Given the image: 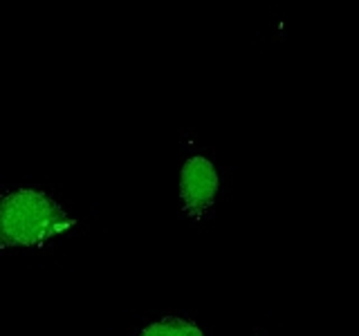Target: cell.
Wrapping results in <instances>:
<instances>
[{
    "label": "cell",
    "mask_w": 359,
    "mask_h": 336,
    "mask_svg": "<svg viewBox=\"0 0 359 336\" xmlns=\"http://www.w3.org/2000/svg\"><path fill=\"white\" fill-rule=\"evenodd\" d=\"M76 220L41 188L20 186L0 190V251L20 246H43Z\"/></svg>",
    "instance_id": "1"
},
{
    "label": "cell",
    "mask_w": 359,
    "mask_h": 336,
    "mask_svg": "<svg viewBox=\"0 0 359 336\" xmlns=\"http://www.w3.org/2000/svg\"><path fill=\"white\" fill-rule=\"evenodd\" d=\"M220 171L211 157L196 153L189 155L177 179L180 211L189 222H205L213 216L220 195Z\"/></svg>",
    "instance_id": "2"
},
{
    "label": "cell",
    "mask_w": 359,
    "mask_h": 336,
    "mask_svg": "<svg viewBox=\"0 0 359 336\" xmlns=\"http://www.w3.org/2000/svg\"><path fill=\"white\" fill-rule=\"evenodd\" d=\"M137 336H207V332L194 318L166 314V316H160L149 325H144Z\"/></svg>",
    "instance_id": "3"
}]
</instances>
